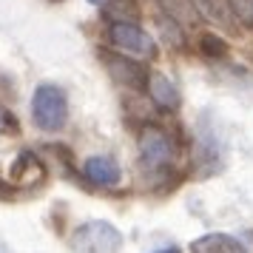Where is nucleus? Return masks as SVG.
<instances>
[{
	"mask_svg": "<svg viewBox=\"0 0 253 253\" xmlns=\"http://www.w3.org/2000/svg\"><path fill=\"white\" fill-rule=\"evenodd\" d=\"M228 9L239 23L253 29V0H228Z\"/></svg>",
	"mask_w": 253,
	"mask_h": 253,
	"instance_id": "1a4fd4ad",
	"label": "nucleus"
},
{
	"mask_svg": "<svg viewBox=\"0 0 253 253\" xmlns=\"http://www.w3.org/2000/svg\"><path fill=\"white\" fill-rule=\"evenodd\" d=\"M148 94H151V100L157 105H162V108H176V105H179V91H176V85H173L165 74H160V71L148 74Z\"/></svg>",
	"mask_w": 253,
	"mask_h": 253,
	"instance_id": "0eeeda50",
	"label": "nucleus"
},
{
	"mask_svg": "<svg viewBox=\"0 0 253 253\" xmlns=\"http://www.w3.org/2000/svg\"><path fill=\"white\" fill-rule=\"evenodd\" d=\"M88 3H103V0H88Z\"/></svg>",
	"mask_w": 253,
	"mask_h": 253,
	"instance_id": "f8f14e48",
	"label": "nucleus"
},
{
	"mask_svg": "<svg viewBox=\"0 0 253 253\" xmlns=\"http://www.w3.org/2000/svg\"><path fill=\"white\" fill-rule=\"evenodd\" d=\"M108 37H111V43L114 48H120L123 54L128 57H154L157 54V43H154V37L145 32V29H139L137 23H128V20H120L108 29Z\"/></svg>",
	"mask_w": 253,
	"mask_h": 253,
	"instance_id": "20e7f679",
	"label": "nucleus"
},
{
	"mask_svg": "<svg viewBox=\"0 0 253 253\" xmlns=\"http://www.w3.org/2000/svg\"><path fill=\"white\" fill-rule=\"evenodd\" d=\"M191 251L194 253H248L245 245L239 239H233L228 233H208L199 239L191 242Z\"/></svg>",
	"mask_w": 253,
	"mask_h": 253,
	"instance_id": "423d86ee",
	"label": "nucleus"
},
{
	"mask_svg": "<svg viewBox=\"0 0 253 253\" xmlns=\"http://www.w3.org/2000/svg\"><path fill=\"white\" fill-rule=\"evenodd\" d=\"M32 120L43 131H60V128L66 126V120H69L66 91L60 85H51V83L37 85L35 97H32Z\"/></svg>",
	"mask_w": 253,
	"mask_h": 253,
	"instance_id": "f257e3e1",
	"label": "nucleus"
},
{
	"mask_svg": "<svg viewBox=\"0 0 253 253\" xmlns=\"http://www.w3.org/2000/svg\"><path fill=\"white\" fill-rule=\"evenodd\" d=\"M108 66H111V74H114L117 80H123L126 85H134V88H142V83H145V71H142V66H137L134 60L128 57H108Z\"/></svg>",
	"mask_w": 253,
	"mask_h": 253,
	"instance_id": "6e6552de",
	"label": "nucleus"
},
{
	"mask_svg": "<svg viewBox=\"0 0 253 253\" xmlns=\"http://www.w3.org/2000/svg\"><path fill=\"white\" fill-rule=\"evenodd\" d=\"M154 253H179V248H162V251H154Z\"/></svg>",
	"mask_w": 253,
	"mask_h": 253,
	"instance_id": "9b49d317",
	"label": "nucleus"
},
{
	"mask_svg": "<svg viewBox=\"0 0 253 253\" xmlns=\"http://www.w3.org/2000/svg\"><path fill=\"white\" fill-rule=\"evenodd\" d=\"M137 151H139V162L142 168L148 171H160V168H168L176 157V145L168 131H162L157 126H145L139 131L137 139Z\"/></svg>",
	"mask_w": 253,
	"mask_h": 253,
	"instance_id": "7ed1b4c3",
	"label": "nucleus"
},
{
	"mask_svg": "<svg viewBox=\"0 0 253 253\" xmlns=\"http://www.w3.org/2000/svg\"><path fill=\"white\" fill-rule=\"evenodd\" d=\"M6 128H12V120H9L6 111H0V131H6Z\"/></svg>",
	"mask_w": 253,
	"mask_h": 253,
	"instance_id": "9d476101",
	"label": "nucleus"
},
{
	"mask_svg": "<svg viewBox=\"0 0 253 253\" xmlns=\"http://www.w3.org/2000/svg\"><path fill=\"white\" fill-rule=\"evenodd\" d=\"M123 248V233L103 219L83 222L71 233V251L74 253H117Z\"/></svg>",
	"mask_w": 253,
	"mask_h": 253,
	"instance_id": "f03ea898",
	"label": "nucleus"
},
{
	"mask_svg": "<svg viewBox=\"0 0 253 253\" xmlns=\"http://www.w3.org/2000/svg\"><path fill=\"white\" fill-rule=\"evenodd\" d=\"M83 173H85L94 185H105V188L117 185L120 182V176H123L117 160L114 157H105V154H100V157H88V160L83 162Z\"/></svg>",
	"mask_w": 253,
	"mask_h": 253,
	"instance_id": "39448f33",
	"label": "nucleus"
}]
</instances>
